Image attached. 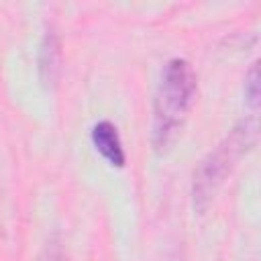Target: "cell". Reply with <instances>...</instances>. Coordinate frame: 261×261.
<instances>
[{
	"mask_svg": "<svg viewBox=\"0 0 261 261\" xmlns=\"http://www.w3.org/2000/svg\"><path fill=\"white\" fill-rule=\"evenodd\" d=\"M196 96V73L192 65L173 57L165 63L155 96V116H153V145L165 149L177 130L181 128L186 114Z\"/></svg>",
	"mask_w": 261,
	"mask_h": 261,
	"instance_id": "cell-1",
	"label": "cell"
},
{
	"mask_svg": "<svg viewBox=\"0 0 261 261\" xmlns=\"http://www.w3.org/2000/svg\"><path fill=\"white\" fill-rule=\"evenodd\" d=\"M61 69V45L55 31H47L39 49V73L45 86H53Z\"/></svg>",
	"mask_w": 261,
	"mask_h": 261,
	"instance_id": "cell-4",
	"label": "cell"
},
{
	"mask_svg": "<svg viewBox=\"0 0 261 261\" xmlns=\"http://www.w3.org/2000/svg\"><path fill=\"white\" fill-rule=\"evenodd\" d=\"M45 261H67V255H65V251H63V247H61L57 237H53L47 243V257H45Z\"/></svg>",
	"mask_w": 261,
	"mask_h": 261,
	"instance_id": "cell-6",
	"label": "cell"
},
{
	"mask_svg": "<svg viewBox=\"0 0 261 261\" xmlns=\"http://www.w3.org/2000/svg\"><path fill=\"white\" fill-rule=\"evenodd\" d=\"M259 94H261V90H259V63L255 61L245 75V98H247V104L251 108H257Z\"/></svg>",
	"mask_w": 261,
	"mask_h": 261,
	"instance_id": "cell-5",
	"label": "cell"
},
{
	"mask_svg": "<svg viewBox=\"0 0 261 261\" xmlns=\"http://www.w3.org/2000/svg\"><path fill=\"white\" fill-rule=\"evenodd\" d=\"M92 143L110 165H116V167L124 165L126 157H124L122 141L116 126L110 120H100L92 126Z\"/></svg>",
	"mask_w": 261,
	"mask_h": 261,
	"instance_id": "cell-3",
	"label": "cell"
},
{
	"mask_svg": "<svg viewBox=\"0 0 261 261\" xmlns=\"http://www.w3.org/2000/svg\"><path fill=\"white\" fill-rule=\"evenodd\" d=\"M253 141H255V122L245 120L200 163V167L194 173V188H192L194 208L198 212H202L208 206L214 192L222 184L224 175L243 155V151H247L253 145Z\"/></svg>",
	"mask_w": 261,
	"mask_h": 261,
	"instance_id": "cell-2",
	"label": "cell"
}]
</instances>
